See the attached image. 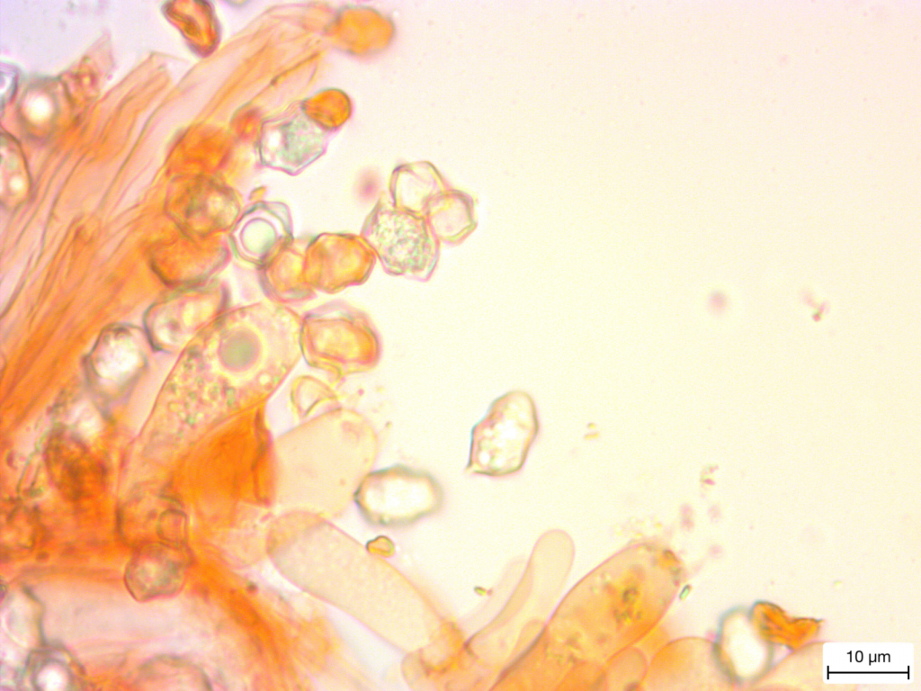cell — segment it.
Masks as SVG:
<instances>
[{
    "label": "cell",
    "mask_w": 921,
    "mask_h": 691,
    "mask_svg": "<svg viewBox=\"0 0 921 691\" xmlns=\"http://www.w3.org/2000/svg\"><path fill=\"white\" fill-rule=\"evenodd\" d=\"M369 482L379 512L399 520L426 512L441 497L440 485L430 473L403 464L373 473Z\"/></svg>",
    "instance_id": "obj_2"
},
{
    "label": "cell",
    "mask_w": 921,
    "mask_h": 691,
    "mask_svg": "<svg viewBox=\"0 0 921 691\" xmlns=\"http://www.w3.org/2000/svg\"><path fill=\"white\" fill-rule=\"evenodd\" d=\"M537 430L535 407L526 392L512 390L498 397L471 429L467 471L488 476L517 471Z\"/></svg>",
    "instance_id": "obj_1"
}]
</instances>
